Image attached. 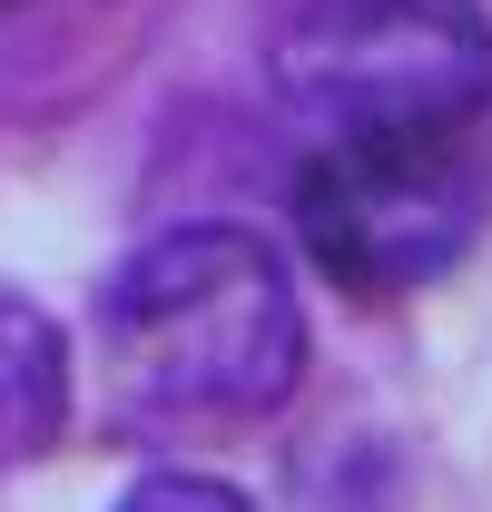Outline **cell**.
Instances as JSON below:
<instances>
[{
    "label": "cell",
    "instance_id": "6da1fadb",
    "mask_svg": "<svg viewBox=\"0 0 492 512\" xmlns=\"http://www.w3.org/2000/svg\"><path fill=\"white\" fill-rule=\"evenodd\" d=\"M99 365L128 414L158 424H256L306 375V306L256 227L197 217L99 286Z\"/></svg>",
    "mask_w": 492,
    "mask_h": 512
},
{
    "label": "cell",
    "instance_id": "7a4b0ae2",
    "mask_svg": "<svg viewBox=\"0 0 492 512\" xmlns=\"http://www.w3.org/2000/svg\"><path fill=\"white\" fill-rule=\"evenodd\" d=\"M266 69L315 138H463L492 109V20L483 0H306Z\"/></svg>",
    "mask_w": 492,
    "mask_h": 512
},
{
    "label": "cell",
    "instance_id": "3957f363",
    "mask_svg": "<svg viewBox=\"0 0 492 512\" xmlns=\"http://www.w3.org/2000/svg\"><path fill=\"white\" fill-rule=\"evenodd\" d=\"M492 217L463 138H315L296 178V247L345 296H414L453 276Z\"/></svg>",
    "mask_w": 492,
    "mask_h": 512
},
{
    "label": "cell",
    "instance_id": "277c9868",
    "mask_svg": "<svg viewBox=\"0 0 492 512\" xmlns=\"http://www.w3.org/2000/svg\"><path fill=\"white\" fill-rule=\"evenodd\" d=\"M69 424V335L0 286V473L40 463Z\"/></svg>",
    "mask_w": 492,
    "mask_h": 512
},
{
    "label": "cell",
    "instance_id": "5b68a950",
    "mask_svg": "<svg viewBox=\"0 0 492 512\" xmlns=\"http://www.w3.org/2000/svg\"><path fill=\"white\" fill-rule=\"evenodd\" d=\"M119 512H256L237 483H217V473H187V463H158V473H138L119 493Z\"/></svg>",
    "mask_w": 492,
    "mask_h": 512
}]
</instances>
